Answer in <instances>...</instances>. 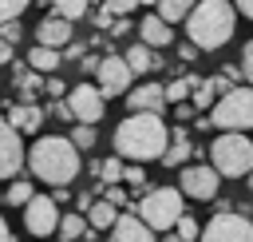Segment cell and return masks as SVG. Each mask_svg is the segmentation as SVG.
I'll return each mask as SVG.
<instances>
[{
	"label": "cell",
	"mask_w": 253,
	"mask_h": 242,
	"mask_svg": "<svg viewBox=\"0 0 253 242\" xmlns=\"http://www.w3.org/2000/svg\"><path fill=\"white\" fill-rule=\"evenodd\" d=\"M233 4V12H241L245 20H253V0H229Z\"/></svg>",
	"instance_id": "obj_37"
},
{
	"label": "cell",
	"mask_w": 253,
	"mask_h": 242,
	"mask_svg": "<svg viewBox=\"0 0 253 242\" xmlns=\"http://www.w3.org/2000/svg\"><path fill=\"white\" fill-rule=\"evenodd\" d=\"M87 218L79 214V210H67V214H59V226H55V234L63 238V242H75V238H87Z\"/></svg>",
	"instance_id": "obj_21"
},
{
	"label": "cell",
	"mask_w": 253,
	"mask_h": 242,
	"mask_svg": "<svg viewBox=\"0 0 253 242\" xmlns=\"http://www.w3.org/2000/svg\"><path fill=\"white\" fill-rule=\"evenodd\" d=\"M210 167L221 179H245L253 171V139L241 131H221L210 143Z\"/></svg>",
	"instance_id": "obj_4"
},
{
	"label": "cell",
	"mask_w": 253,
	"mask_h": 242,
	"mask_svg": "<svg viewBox=\"0 0 253 242\" xmlns=\"http://www.w3.org/2000/svg\"><path fill=\"white\" fill-rule=\"evenodd\" d=\"M178 190H182V198H198V202L217 198V190H221V175H217L210 163H186L182 175H178Z\"/></svg>",
	"instance_id": "obj_8"
},
{
	"label": "cell",
	"mask_w": 253,
	"mask_h": 242,
	"mask_svg": "<svg viewBox=\"0 0 253 242\" xmlns=\"http://www.w3.org/2000/svg\"><path fill=\"white\" fill-rule=\"evenodd\" d=\"M190 155H194L190 135L178 127V131H174V139H170V143H166V151H162V163H166V167H186V159H190Z\"/></svg>",
	"instance_id": "obj_19"
},
{
	"label": "cell",
	"mask_w": 253,
	"mask_h": 242,
	"mask_svg": "<svg viewBox=\"0 0 253 242\" xmlns=\"http://www.w3.org/2000/svg\"><path fill=\"white\" fill-rule=\"evenodd\" d=\"M0 242H12V230H8V222H4V214H0Z\"/></svg>",
	"instance_id": "obj_45"
},
{
	"label": "cell",
	"mask_w": 253,
	"mask_h": 242,
	"mask_svg": "<svg viewBox=\"0 0 253 242\" xmlns=\"http://www.w3.org/2000/svg\"><path fill=\"white\" fill-rule=\"evenodd\" d=\"M24 139H20V131H12L4 119H0V179H12V175H20V167H24Z\"/></svg>",
	"instance_id": "obj_12"
},
{
	"label": "cell",
	"mask_w": 253,
	"mask_h": 242,
	"mask_svg": "<svg viewBox=\"0 0 253 242\" xmlns=\"http://www.w3.org/2000/svg\"><path fill=\"white\" fill-rule=\"evenodd\" d=\"M4 123L12 131H20V135H36L43 127V107H36V103H12V111H8Z\"/></svg>",
	"instance_id": "obj_15"
},
{
	"label": "cell",
	"mask_w": 253,
	"mask_h": 242,
	"mask_svg": "<svg viewBox=\"0 0 253 242\" xmlns=\"http://www.w3.org/2000/svg\"><path fill=\"white\" fill-rule=\"evenodd\" d=\"M79 60H83V71H91V75H95V67H99V60H95V56H79Z\"/></svg>",
	"instance_id": "obj_44"
},
{
	"label": "cell",
	"mask_w": 253,
	"mask_h": 242,
	"mask_svg": "<svg viewBox=\"0 0 253 242\" xmlns=\"http://www.w3.org/2000/svg\"><path fill=\"white\" fill-rule=\"evenodd\" d=\"M103 8H107L111 16H126V12L138 8V0H103Z\"/></svg>",
	"instance_id": "obj_34"
},
{
	"label": "cell",
	"mask_w": 253,
	"mask_h": 242,
	"mask_svg": "<svg viewBox=\"0 0 253 242\" xmlns=\"http://www.w3.org/2000/svg\"><path fill=\"white\" fill-rule=\"evenodd\" d=\"M206 119L221 131H253V87H229L213 99V111Z\"/></svg>",
	"instance_id": "obj_6"
},
{
	"label": "cell",
	"mask_w": 253,
	"mask_h": 242,
	"mask_svg": "<svg viewBox=\"0 0 253 242\" xmlns=\"http://www.w3.org/2000/svg\"><path fill=\"white\" fill-rule=\"evenodd\" d=\"M174 234H178L182 242H198V234H202V226H198V218H190V214H182V218L174 222Z\"/></svg>",
	"instance_id": "obj_31"
},
{
	"label": "cell",
	"mask_w": 253,
	"mask_h": 242,
	"mask_svg": "<svg viewBox=\"0 0 253 242\" xmlns=\"http://www.w3.org/2000/svg\"><path fill=\"white\" fill-rule=\"evenodd\" d=\"M67 111H71V123H99L103 119V111H107V99L99 95V87L95 83H75L71 91H67Z\"/></svg>",
	"instance_id": "obj_10"
},
{
	"label": "cell",
	"mask_w": 253,
	"mask_h": 242,
	"mask_svg": "<svg viewBox=\"0 0 253 242\" xmlns=\"http://www.w3.org/2000/svg\"><path fill=\"white\" fill-rule=\"evenodd\" d=\"M186 214V202H182V190L174 186H150L138 202V218L158 234V230H174V222Z\"/></svg>",
	"instance_id": "obj_5"
},
{
	"label": "cell",
	"mask_w": 253,
	"mask_h": 242,
	"mask_svg": "<svg viewBox=\"0 0 253 242\" xmlns=\"http://www.w3.org/2000/svg\"><path fill=\"white\" fill-rule=\"evenodd\" d=\"M245 182H249V190H253V171H249V175H245Z\"/></svg>",
	"instance_id": "obj_47"
},
{
	"label": "cell",
	"mask_w": 253,
	"mask_h": 242,
	"mask_svg": "<svg viewBox=\"0 0 253 242\" xmlns=\"http://www.w3.org/2000/svg\"><path fill=\"white\" fill-rule=\"evenodd\" d=\"M162 242H182V238H178V234H166V238H162Z\"/></svg>",
	"instance_id": "obj_46"
},
{
	"label": "cell",
	"mask_w": 253,
	"mask_h": 242,
	"mask_svg": "<svg viewBox=\"0 0 253 242\" xmlns=\"http://www.w3.org/2000/svg\"><path fill=\"white\" fill-rule=\"evenodd\" d=\"M59 202H51V194H32L28 202H24V226H28V234H36V238H47V234H55V226H59Z\"/></svg>",
	"instance_id": "obj_11"
},
{
	"label": "cell",
	"mask_w": 253,
	"mask_h": 242,
	"mask_svg": "<svg viewBox=\"0 0 253 242\" xmlns=\"http://www.w3.org/2000/svg\"><path fill=\"white\" fill-rule=\"evenodd\" d=\"M107 234H111V242H158L154 230H150L138 214H119L115 226H111Z\"/></svg>",
	"instance_id": "obj_13"
},
{
	"label": "cell",
	"mask_w": 253,
	"mask_h": 242,
	"mask_svg": "<svg viewBox=\"0 0 253 242\" xmlns=\"http://www.w3.org/2000/svg\"><path fill=\"white\" fill-rule=\"evenodd\" d=\"M4 63H12V44H8V40H0V67H4Z\"/></svg>",
	"instance_id": "obj_42"
},
{
	"label": "cell",
	"mask_w": 253,
	"mask_h": 242,
	"mask_svg": "<svg viewBox=\"0 0 253 242\" xmlns=\"http://www.w3.org/2000/svg\"><path fill=\"white\" fill-rule=\"evenodd\" d=\"M182 24H186V36H190V44H194V48L213 52V48H221V44H229V40H233L237 12H233V4H229V0H198Z\"/></svg>",
	"instance_id": "obj_3"
},
{
	"label": "cell",
	"mask_w": 253,
	"mask_h": 242,
	"mask_svg": "<svg viewBox=\"0 0 253 242\" xmlns=\"http://www.w3.org/2000/svg\"><path fill=\"white\" fill-rule=\"evenodd\" d=\"M32 194H36L32 179H20V175H16V179L8 182V190H4V202H8V206H24V202H28Z\"/></svg>",
	"instance_id": "obj_23"
},
{
	"label": "cell",
	"mask_w": 253,
	"mask_h": 242,
	"mask_svg": "<svg viewBox=\"0 0 253 242\" xmlns=\"http://www.w3.org/2000/svg\"><path fill=\"white\" fill-rule=\"evenodd\" d=\"M71 143H75V151H91L95 147V127L91 123H75L71 127Z\"/></svg>",
	"instance_id": "obj_27"
},
{
	"label": "cell",
	"mask_w": 253,
	"mask_h": 242,
	"mask_svg": "<svg viewBox=\"0 0 253 242\" xmlns=\"http://www.w3.org/2000/svg\"><path fill=\"white\" fill-rule=\"evenodd\" d=\"M190 91H194V107H213V99H217V91H213L210 79H198Z\"/></svg>",
	"instance_id": "obj_28"
},
{
	"label": "cell",
	"mask_w": 253,
	"mask_h": 242,
	"mask_svg": "<svg viewBox=\"0 0 253 242\" xmlns=\"http://www.w3.org/2000/svg\"><path fill=\"white\" fill-rule=\"evenodd\" d=\"M198 242H253V222L245 218V210H217L198 234Z\"/></svg>",
	"instance_id": "obj_7"
},
{
	"label": "cell",
	"mask_w": 253,
	"mask_h": 242,
	"mask_svg": "<svg viewBox=\"0 0 253 242\" xmlns=\"http://www.w3.org/2000/svg\"><path fill=\"white\" fill-rule=\"evenodd\" d=\"M170 40H174V28H170L158 12L142 16V24H138V44H146V48H166Z\"/></svg>",
	"instance_id": "obj_17"
},
{
	"label": "cell",
	"mask_w": 253,
	"mask_h": 242,
	"mask_svg": "<svg viewBox=\"0 0 253 242\" xmlns=\"http://www.w3.org/2000/svg\"><path fill=\"white\" fill-rule=\"evenodd\" d=\"M138 4H158V0H138Z\"/></svg>",
	"instance_id": "obj_48"
},
{
	"label": "cell",
	"mask_w": 253,
	"mask_h": 242,
	"mask_svg": "<svg viewBox=\"0 0 253 242\" xmlns=\"http://www.w3.org/2000/svg\"><path fill=\"white\" fill-rule=\"evenodd\" d=\"M95 24H99V28H111V12H107V8H103V12H95Z\"/></svg>",
	"instance_id": "obj_43"
},
{
	"label": "cell",
	"mask_w": 253,
	"mask_h": 242,
	"mask_svg": "<svg viewBox=\"0 0 253 242\" xmlns=\"http://www.w3.org/2000/svg\"><path fill=\"white\" fill-rule=\"evenodd\" d=\"M170 143V131L162 123V115H150V111H134L126 115L119 127H115V155L123 163H150V159H162Z\"/></svg>",
	"instance_id": "obj_1"
},
{
	"label": "cell",
	"mask_w": 253,
	"mask_h": 242,
	"mask_svg": "<svg viewBox=\"0 0 253 242\" xmlns=\"http://www.w3.org/2000/svg\"><path fill=\"white\" fill-rule=\"evenodd\" d=\"M51 8H55V16H59V20L75 24V20H83V16H87L91 0H51Z\"/></svg>",
	"instance_id": "obj_24"
},
{
	"label": "cell",
	"mask_w": 253,
	"mask_h": 242,
	"mask_svg": "<svg viewBox=\"0 0 253 242\" xmlns=\"http://www.w3.org/2000/svg\"><path fill=\"white\" fill-rule=\"evenodd\" d=\"M241 79H245V83H253V40L241 48Z\"/></svg>",
	"instance_id": "obj_35"
},
{
	"label": "cell",
	"mask_w": 253,
	"mask_h": 242,
	"mask_svg": "<svg viewBox=\"0 0 253 242\" xmlns=\"http://www.w3.org/2000/svg\"><path fill=\"white\" fill-rule=\"evenodd\" d=\"M178 56H182V60H186V63H190V60H194V56H198V48H194V44H190V40H186V44H182V48H178Z\"/></svg>",
	"instance_id": "obj_41"
},
{
	"label": "cell",
	"mask_w": 253,
	"mask_h": 242,
	"mask_svg": "<svg viewBox=\"0 0 253 242\" xmlns=\"http://www.w3.org/2000/svg\"><path fill=\"white\" fill-rule=\"evenodd\" d=\"M36 44H43V48H63V44H71V24L59 20V16H43V20L36 24Z\"/></svg>",
	"instance_id": "obj_16"
},
{
	"label": "cell",
	"mask_w": 253,
	"mask_h": 242,
	"mask_svg": "<svg viewBox=\"0 0 253 242\" xmlns=\"http://www.w3.org/2000/svg\"><path fill=\"white\" fill-rule=\"evenodd\" d=\"M24 163L47 186H67L79 175V151H75V143L67 135H43V139H36L32 151L24 155Z\"/></svg>",
	"instance_id": "obj_2"
},
{
	"label": "cell",
	"mask_w": 253,
	"mask_h": 242,
	"mask_svg": "<svg viewBox=\"0 0 253 242\" xmlns=\"http://www.w3.org/2000/svg\"><path fill=\"white\" fill-rule=\"evenodd\" d=\"M99 175H103L107 186H111V182H123V159H119V155L103 159V163H99Z\"/></svg>",
	"instance_id": "obj_29"
},
{
	"label": "cell",
	"mask_w": 253,
	"mask_h": 242,
	"mask_svg": "<svg viewBox=\"0 0 253 242\" xmlns=\"http://www.w3.org/2000/svg\"><path fill=\"white\" fill-rule=\"evenodd\" d=\"M51 115H55V119H67V123H71V111H67V103H63V99H59V103H51Z\"/></svg>",
	"instance_id": "obj_40"
},
{
	"label": "cell",
	"mask_w": 253,
	"mask_h": 242,
	"mask_svg": "<svg viewBox=\"0 0 253 242\" xmlns=\"http://www.w3.org/2000/svg\"><path fill=\"white\" fill-rule=\"evenodd\" d=\"M126 103H130V111H150V115H162V107H166L162 83H134V87L126 91Z\"/></svg>",
	"instance_id": "obj_14"
},
{
	"label": "cell",
	"mask_w": 253,
	"mask_h": 242,
	"mask_svg": "<svg viewBox=\"0 0 253 242\" xmlns=\"http://www.w3.org/2000/svg\"><path fill=\"white\" fill-rule=\"evenodd\" d=\"M20 36H24V28H20V20H4V24H0V40H8L12 48L20 44Z\"/></svg>",
	"instance_id": "obj_33"
},
{
	"label": "cell",
	"mask_w": 253,
	"mask_h": 242,
	"mask_svg": "<svg viewBox=\"0 0 253 242\" xmlns=\"http://www.w3.org/2000/svg\"><path fill=\"white\" fill-rule=\"evenodd\" d=\"M130 83H134V71L126 67V60H123V56H103V60H99V67H95V87H99V95H103V99L126 95V91H130Z\"/></svg>",
	"instance_id": "obj_9"
},
{
	"label": "cell",
	"mask_w": 253,
	"mask_h": 242,
	"mask_svg": "<svg viewBox=\"0 0 253 242\" xmlns=\"http://www.w3.org/2000/svg\"><path fill=\"white\" fill-rule=\"evenodd\" d=\"M28 4H32V0H0V24H4V20H16Z\"/></svg>",
	"instance_id": "obj_32"
},
{
	"label": "cell",
	"mask_w": 253,
	"mask_h": 242,
	"mask_svg": "<svg viewBox=\"0 0 253 242\" xmlns=\"http://www.w3.org/2000/svg\"><path fill=\"white\" fill-rule=\"evenodd\" d=\"M198 83V75H186V79H170V83H162V95H166V103H182L186 95H190V87Z\"/></svg>",
	"instance_id": "obj_26"
},
{
	"label": "cell",
	"mask_w": 253,
	"mask_h": 242,
	"mask_svg": "<svg viewBox=\"0 0 253 242\" xmlns=\"http://www.w3.org/2000/svg\"><path fill=\"white\" fill-rule=\"evenodd\" d=\"M83 56V44H67V52H59V60H79Z\"/></svg>",
	"instance_id": "obj_39"
},
{
	"label": "cell",
	"mask_w": 253,
	"mask_h": 242,
	"mask_svg": "<svg viewBox=\"0 0 253 242\" xmlns=\"http://www.w3.org/2000/svg\"><path fill=\"white\" fill-rule=\"evenodd\" d=\"M43 91L59 99V95H63V79H43Z\"/></svg>",
	"instance_id": "obj_38"
},
{
	"label": "cell",
	"mask_w": 253,
	"mask_h": 242,
	"mask_svg": "<svg viewBox=\"0 0 253 242\" xmlns=\"http://www.w3.org/2000/svg\"><path fill=\"white\" fill-rule=\"evenodd\" d=\"M115 218H119V206H111L107 198H99V202L87 206V226H91V230H111Z\"/></svg>",
	"instance_id": "obj_20"
},
{
	"label": "cell",
	"mask_w": 253,
	"mask_h": 242,
	"mask_svg": "<svg viewBox=\"0 0 253 242\" xmlns=\"http://www.w3.org/2000/svg\"><path fill=\"white\" fill-rule=\"evenodd\" d=\"M123 182H126V186H134V190H142V194L150 190V186H146V171H142V163L123 167Z\"/></svg>",
	"instance_id": "obj_30"
},
{
	"label": "cell",
	"mask_w": 253,
	"mask_h": 242,
	"mask_svg": "<svg viewBox=\"0 0 253 242\" xmlns=\"http://www.w3.org/2000/svg\"><path fill=\"white\" fill-rule=\"evenodd\" d=\"M59 63H63V60H59V52H55V48L36 44V48L28 52V67H32V71H40V75H43V71H55Z\"/></svg>",
	"instance_id": "obj_22"
},
{
	"label": "cell",
	"mask_w": 253,
	"mask_h": 242,
	"mask_svg": "<svg viewBox=\"0 0 253 242\" xmlns=\"http://www.w3.org/2000/svg\"><path fill=\"white\" fill-rule=\"evenodd\" d=\"M194 4H198V0H158V16H162L166 24H178V20L190 16Z\"/></svg>",
	"instance_id": "obj_25"
},
{
	"label": "cell",
	"mask_w": 253,
	"mask_h": 242,
	"mask_svg": "<svg viewBox=\"0 0 253 242\" xmlns=\"http://www.w3.org/2000/svg\"><path fill=\"white\" fill-rule=\"evenodd\" d=\"M103 198H107V202H111V206H123V202H126V190H123V186H119V182H111V186H107V194H103Z\"/></svg>",
	"instance_id": "obj_36"
},
{
	"label": "cell",
	"mask_w": 253,
	"mask_h": 242,
	"mask_svg": "<svg viewBox=\"0 0 253 242\" xmlns=\"http://www.w3.org/2000/svg\"><path fill=\"white\" fill-rule=\"evenodd\" d=\"M123 60H126V67H130L134 75H146V71H154V67L162 63V60L154 56V48H146V44H130Z\"/></svg>",
	"instance_id": "obj_18"
}]
</instances>
